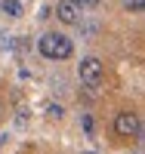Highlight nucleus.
I'll use <instances>...</instances> for the list:
<instances>
[{
	"label": "nucleus",
	"instance_id": "f257e3e1",
	"mask_svg": "<svg viewBox=\"0 0 145 154\" xmlns=\"http://www.w3.org/2000/svg\"><path fill=\"white\" fill-rule=\"evenodd\" d=\"M37 49H40V56L49 59V62H65V59H71V53H74V40L68 34L46 31L40 40H37Z\"/></svg>",
	"mask_w": 145,
	"mask_h": 154
},
{
	"label": "nucleus",
	"instance_id": "f03ea898",
	"mask_svg": "<svg viewBox=\"0 0 145 154\" xmlns=\"http://www.w3.org/2000/svg\"><path fill=\"white\" fill-rule=\"evenodd\" d=\"M77 77H80V83L87 89H99L102 80H105V65L96 56H87V59H80V65H77Z\"/></svg>",
	"mask_w": 145,
	"mask_h": 154
},
{
	"label": "nucleus",
	"instance_id": "7ed1b4c3",
	"mask_svg": "<svg viewBox=\"0 0 145 154\" xmlns=\"http://www.w3.org/2000/svg\"><path fill=\"white\" fill-rule=\"evenodd\" d=\"M139 130H142V120H139L136 111H121V114H114V133L121 136V139H136Z\"/></svg>",
	"mask_w": 145,
	"mask_h": 154
},
{
	"label": "nucleus",
	"instance_id": "20e7f679",
	"mask_svg": "<svg viewBox=\"0 0 145 154\" xmlns=\"http://www.w3.org/2000/svg\"><path fill=\"white\" fill-rule=\"evenodd\" d=\"M56 19L71 28V25H80L84 22V9L77 6L74 0H59V3H56Z\"/></svg>",
	"mask_w": 145,
	"mask_h": 154
},
{
	"label": "nucleus",
	"instance_id": "39448f33",
	"mask_svg": "<svg viewBox=\"0 0 145 154\" xmlns=\"http://www.w3.org/2000/svg\"><path fill=\"white\" fill-rule=\"evenodd\" d=\"M0 9H3L9 19H19L22 16V3H19V0H0Z\"/></svg>",
	"mask_w": 145,
	"mask_h": 154
},
{
	"label": "nucleus",
	"instance_id": "423d86ee",
	"mask_svg": "<svg viewBox=\"0 0 145 154\" xmlns=\"http://www.w3.org/2000/svg\"><path fill=\"white\" fill-rule=\"evenodd\" d=\"M124 6H127L130 12H142V9H145V0H124Z\"/></svg>",
	"mask_w": 145,
	"mask_h": 154
},
{
	"label": "nucleus",
	"instance_id": "0eeeda50",
	"mask_svg": "<svg viewBox=\"0 0 145 154\" xmlns=\"http://www.w3.org/2000/svg\"><path fill=\"white\" fill-rule=\"evenodd\" d=\"M74 3L80 6V9H99V6H102V0H74Z\"/></svg>",
	"mask_w": 145,
	"mask_h": 154
},
{
	"label": "nucleus",
	"instance_id": "6e6552de",
	"mask_svg": "<svg viewBox=\"0 0 145 154\" xmlns=\"http://www.w3.org/2000/svg\"><path fill=\"white\" fill-rule=\"evenodd\" d=\"M46 114H49V117H56V120H59L62 114H65V108H62V105H46Z\"/></svg>",
	"mask_w": 145,
	"mask_h": 154
},
{
	"label": "nucleus",
	"instance_id": "1a4fd4ad",
	"mask_svg": "<svg viewBox=\"0 0 145 154\" xmlns=\"http://www.w3.org/2000/svg\"><path fill=\"white\" fill-rule=\"evenodd\" d=\"M87 154H93V151H87Z\"/></svg>",
	"mask_w": 145,
	"mask_h": 154
}]
</instances>
